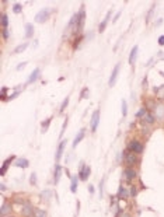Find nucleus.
Instances as JSON below:
<instances>
[{
	"label": "nucleus",
	"instance_id": "nucleus-1",
	"mask_svg": "<svg viewBox=\"0 0 164 217\" xmlns=\"http://www.w3.org/2000/svg\"><path fill=\"white\" fill-rule=\"evenodd\" d=\"M126 150L135 153V154H137V156H140V154H143V151H145V144L142 143L140 140H137V139H132V140L128 143Z\"/></svg>",
	"mask_w": 164,
	"mask_h": 217
},
{
	"label": "nucleus",
	"instance_id": "nucleus-2",
	"mask_svg": "<svg viewBox=\"0 0 164 217\" xmlns=\"http://www.w3.org/2000/svg\"><path fill=\"white\" fill-rule=\"evenodd\" d=\"M123 158H125V164H126L128 167H133L135 164H137V162H139V157H137V154H135V153H132V151H129V150L123 151Z\"/></svg>",
	"mask_w": 164,
	"mask_h": 217
},
{
	"label": "nucleus",
	"instance_id": "nucleus-3",
	"mask_svg": "<svg viewBox=\"0 0 164 217\" xmlns=\"http://www.w3.org/2000/svg\"><path fill=\"white\" fill-rule=\"evenodd\" d=\"M50 13H52L50 9H42L41 11H38L35 16V23H39V24L46 23L50 18Z\"/></svg>",
	"mask_w": 164,
	"mask_h": 217
},
{
	"label": "nucleus",
	"instance_id": "nucleus-4",
	"mask_svg": "<svg viewBox=\"0 0 164 217\" xmlns=\"http://www.w3.org/2000/svg\"><path fill=\"white\" fill-rule=\"evenodd\" d=\"M90 174H91L90 165H86L84 162H82V164H80V168H79V172H77L80 181H87L88 176H90Z\"/></svg>",
	"mask_w": 164,
	"mask_h": 217
},
{
	"label": "nucleus",
	"instance_id": "nucleus-5",
	"mask_svg": "<svg viewBox=\"0 0 164 217\" xmlns=\"http://www.w3.org/2000/svg\"><path fill=\"white\" fill-rule=\"evenodd\" d=\"M79 13V23H77V37L82 34L83 27H84V21H86V10H84V6L80 7V11Z\"/></svg>",
	"mask_w": 164,
	"mask_h": 217
},
{
	"label": "nucleus",
	"instance_id": "nucleus-6",
	"mask_svg": "<svg viewBox=\"0 0 164 217\" xmlns=\"http://www.w3.org/2000/svg\"><path fill=\"white\" fill-rule=\"evenodd\" d=\"M123 176H125V179L131 184V182H133V179H136L137 172L133 167H126V168L123 170Z\"/></svg>",
	"mask_w": 164,
	"mask_h": 217
},
{
	"label": "nucleus",
	"instance_id": "nucleus-7",
	"mask_svg": "<svg viewBox=\"0 0 164 217\" xmlns=\"http://www.w3.org/2000/svg\"><path fill=\"white\" fill-rule=\"evenodd\" d=\"M100 116H101L100 109H96V111L93 112V116H91V120H90L91 132H96V130H97V128H98V123H100Z\"/></svg>",
	"mask_w": 164,
	"mask_h": 217
},
{
	"label": "nucleus",
	"instance_id": "nucleus-8",
	"mask_svg": "<svg viewBox=\"0 0 164 217\" xmlns=\"http://www.w3.org/2000/svg\"><path fill=\"white\" fill-rule=\"evenodd\" d=\"M119 70H121V63H117V65H115V67L112 69V72H111V77H109V80H108V86H109V87H114V86H115L117 79H118Z\"/></svg>",
	"mask_w": 164,
	"mask_h": 217
},
{
	"label": "nucleus",
	"instance_id": "nucleus-9",
	"mask_svg": "<svg viewBox=\"0 0 164 217\" xmlns=\"http://www.w3.org/2000/svg\"><path fill=\"white\" fill-rule=\"evenodd\" d=\"M14 160H17V157H16V156H10L9 158H6L4 162L1 164V168H0V175H1V176L6 175V172H7V168H9V167L13 164Z\"/></svg>",
	"mask_w": 164,
	"mask_h": 217
},
{
	"label": "nucleus",
	"instance_id": "nucleus-10",
	"mask_svg": "<svg viewBox=\"0 0 164 217\" xmlns=\"http://www.w3.org/2000/svg\"><path fill=\"white\" fill-rule=\"evenodd\" d=\"M66 140H62L59 143V146H58V148H56V154H55V161H56V164H59L60 158H62V156H63V151L65 148H66Z\"/></svg>",
	"mask_w": 164,
	"mask_h": 217
},
{
	"label": "nucleus",
	"instance_id": "nucleus-11",
	"mask_svg": "<svg viewBox=\"0 0 164 217\" xmlns=\"http://www.w3.org/2000/svg\"><path fill=\"white\" fill-rule=\"evenodd\" d=\"M39 76H41V69L39 67H36V69L32 70V73L28 76V79H27V84H32V83H35L36 80L39 79Z\"/></svg>",
	"mask_w": 164,
	"mask_h": 217
},
{
	"label": "nucleus",
	"instance_id": "nucleus-12",
	"mask_svg": "<svg viewBox=\"0 0 164 217\" xmlns=\"http://www.w3.org/2000/svg\"><path fill=\"white\" fill-rule=\"evenodd\" d=\"M21 213H23L24 217H35V216H34V213H35V209L32 207V206L28 203V202H27V203H24L23 212H21Z\"/></svg>",
	"mask_w": 164,
	"mask_h": 217
},
{
	"label": "nucleus",
	"instance_id": "nucleus-13",
	"mask_svg": "<svg viewBox=\"0 0 164 217\" xmlns=\"http://www.w3.org/2000/svg\"><path fill=\"white\" fill-rule=\"evenodd\" d=\"M111 16H112V13H111V10H109L108 13H107V16H105V18L102 20V21L100 23V25H98V32H100V34H102L105 31V28H107V25H108V23H109Z\"/></svg>",
	"mask_w": 164,
	"mask_h": 217
},
{
	"label": "nucleus",
	"instance_id": "nucleus-14",
	"mask_svg": "<svg viewBox=\"0 0 164 217\" xmlns=\"http://www.w3.org/2000/svg\"><path fill=\"white\" fill-rule=\"evenodd\" d=\"M84 136H86V129H84V128H83V129H80L79 130V133L76 134V137H74V140H73V148H76L77 147V144L80 143V142H82L83 139H84Z\"/></svg>",
	"mask_w": 164,
	"mask_h": 217
},
{
	"label": "nucleus",
	"instance_id": "nucleus-15",
	"mask_svg": "<svg viewBox=\"0 0 164 217\" xmlns=\"http://www.w3.org/2000/svg\"><path fill=\"white\" fill-rule=\"evenodd\" d=\"M137 53H139V46L135 45L132 48V51H131V53H129V65H135V62H136L137 59Z\"/></svg>",
	"mask_w": 164,
	"mask_h": 217
},
{
	"label": "nucleus",
	"instance_id": "nucleus-16",
	"mask_svg": "<svg viewBox=\"0 0 164 217\" xmlns=\"http://www.w3.org/2000/svg\"><path fill=\"white\" fill-rule=\"evenodd\" d=\"M62 171H63V168H62L59 164H56V165H55V171H53V184L55 185L59 182L60 176H62Z\"/></svg>",
	"mask_w": 164,
	"mask_h": 217
},
{
	"label": "nucleus",
	"instance_id": "nucleus-17",
	"mask_svg": "<svg viewBox=\"0 0 164 217\" xmlns=\"http://www.w3.org/2000/svg\"><path fill=\"white\" fill-rule=\"evenodd\" d=\"M128 196H131L129 190H128L123 185H119V189H118V193H117V198H118V199H126Z\"/></svg>",
	"mask_w": 164,
	"mask_h": 217
},
{
	"label": "nucleus",
	"instance_id": "nucleus-18",
	"mask_svg": "<svg viewBox=\"0 0 164 217\" xmlns=\"http://www.w3.org/2000/svg\"><path fill=\"white\" fill-rule=\"evenodd\" d=\"M14 165L18 167V168H23V170H25V168H28V167H30V161H28L27 158H17V160L14 161Z\"/></svg>",
	"mask_w": 164,
	"mask_h": 217
},
{
	"label": "nucleus",
	"instance_id": "nucleus-19",
	"mask_svg": "<svg viewBox=\"0 0 164 217\" xmlns=\"http://www.w3.org/2000/svg\"><path fill=\"white\" fill-rule=\"evenodd\" d=\"M11 213V206L9 203H3L1 209H0V216L1 217H7Z\"/></svg>",
	"mask_w": 164,
	"mask_h": 217
},
{
	"label": "nucleus",
	"instance_id": "nucleus-20",
	"mask_svg": "<svg viewBox=\"0 0 164 217\" xmlns=\"http://www.w3.org/2000/svg\"><path fill=\"white\" fill-rule=\"evenodd\" d=\"M32 37H34V25L31 23H27L25 24V38L31 39Z\"/></svg>",
	"mask_w": 164,
	"mask_h": 217
},
{
	"label": "nucleus",
	"instance_id": "nucleus-21",
	"mask_svg": "<svg viewBox=\"0 0 164 217\" xmlns=\"http://www.w3.org/2000/svg\"><path fill=\"white\" fill-rule=\"evenodd\" d=\"M72 179V182H70V190H72L73 193H76L77 192V185H79V175H74V176H72L70 178Z\"/></svg>",
	"mask_w": 164,
	"mask_h": 217
},
{
	"label": "nucleus",
	"instance_id": "nucleus-22",
	"mask_svg": "<svg viewBox=\"0 0 164 217\" xmlns=\"http://www.w3.org/2000/svg\"><path fill=\"white\" fill-rule=\"evenodd\" d=\"M154 114H156V119H164V105L163 104L157 105V108L154 109Z\"/></svg>",
	"mask_w": 164,
	"mask_h": 217
},
{
	"label": "nucleus",
	"instance_id": "nucleus-23",
	"mask_svg": "<svg viewBox=\"0 0 164 217\" xmlns=\"http://www.w3.org/2000/svg\"><path fill=\"white\" fill-rule=\"evenodd\" d=\"M0 25L3 30L9 27V16L6 13H1V16H0Z\"/></svg>",
	"mask_w": 164,
	"mask_h": 217
},
{
	"label": "nucleus",
	"instance_id": "nucleus-24",
	"mask_svg": "<svg viewBox=\"0 0 164 217\" xmlns=\"http://www.w3.org/2000/svg\"><path fill=\"white\" fill-rule=\"evenodd\" d=\"M145 105H146L145 108L147 109V111H153V109H156V108H157V105H156V101H154V100H151V98L146 100Z\"/></svg>",
	"mask_w": 164,
	"mask_h": 217
},
{
	"label": "nucleus",
	"instance_id": "nucleus-25",
	"mask_svg": "<svg viewBox=\"0 0 164 217\" xmlns=\"http://www.w3.org/2000/svg\"><path fill=\"white\" fill-rule=\"evenodd\" d=\"M143 120H145L147 125H153V123L156 122V116L153 115L151 112H147V114H146V116L143 118Z\"/></svg>",
	"mask_w": 164,
	"mask_h": 217
},
{
	"label": "nucleus",
	"instance_id": "nucleus-26",
	"mask_svg": "<svg viewBox=\"0 0 164 217\" xmlns=\"http://www.w3.org/2000/svg\"><path fill=\"white\" fill-rule=\"evenodd\" d=\"M50 122H52V116H49V118H46L45 120H42V123H41V128H42V133H45L46 130L49 129V125H50Z\"/></svg>",
	"mask_w": 164,
	"mask_h": 217
},
{
	"label": "nucleus",
	"instance_id": "nucleus-27",
	"mask_svg": "<svg viewBox=\"0 0 164 217\" xmlns=\"http://www.w3.org/2000/svg\"><path fill=\"white\" fill-rule=\"evenodd\" d=\"M28 45H30L28 42H24V44H21V45H18L17 48H16V49L13 51V53H21V52H24L25 49H27Z\"/></svg>",
	"mask_w": 164,
	"mask_h": 217
},
{
	"label": "nucleus",
	"instance_id": "nucleus-28",
	"mask_svg": "<svg viewBox=\"0 0 164 217\" xmlns=\"http://www.w3.org/2000/svg\"><path fill=\"white\" fill-rule=\"evenodd\" d=\"M147 112H149V111L146 109L145 106H142L140 109H139V111L136 112V118H137V119H143V118L146 116V114H147Z\"/></svg>",
	"mask_w": 164,
	"mask_h": 217
},
{
	"label": "nucleus",
	"instance_id": "nucleus-29",
	"mask_svg": "<svg viewBox=\"0 0 164 217\" xmlns=\"http://www.w3.org/2000/svg\"><path fill=\"white\" fill-rule=\"evenodd\" d=\"M154 92L159 98H164V84L160 87H154Z\"/></svg>",
	"mask_w": 164,
	"mask_h": 217
},
{
	"label": "nucleus",
	"instance_id": "nucleus-30",
	"mask_svg": "<svg viewBox=\"0 0 164 217\" xmlns=\"http://www.w3.org/2000/svg\"><path fill=\"white\" fill-rule=\"evenodd\" d=\"M20 86H18V87H16V91L13 92V94H11V95H9V97H7V101H13L14 98H17L18 95H20V94H21V92H20Z\"/></svg>",
	"mask_w": 164,
	"mask_h": 217
},
{
	"label": "nucleus",
	"instance_id": "nucleus-31",
	"mask_svg": "<svg viewBox=\"0 0 164 217\" xmlns=\"http://www.w3.org/2000/svg\"><path fill=\"white\" fill-rule=\"evenodd\" d=\"M23 11V4L21 3H14L13 4V13L14 14H20Z\"/></svg>",
	"mask_w": 164,
	"mask_h": 217
},
{
	"label": "nucleus",
	"instance_id": "nucleus-32",
	"mask_svg": "<svg viewBox=\"0 0 164 217\" xmlns=\"http://www.w3.org/2000/svg\"><path fill=\"white\" fill-rule=\"evenodd\" d=\"M121 109H122V116L125 118V116L128 115V104H126V101L125 100H122V104H121Z\"/></svg>",
	"mask_w": 164,
	"mask_h": 217
},
{
	"label": "nucleus",
	"instance_id": "nucleus-33",
	"mask_svg": "<svg viewBox=\"0 0 164 217\" xmlns=\"http://www.w3.org/2000/svg\"><path fill=\"white\" fill-rule=\"evenodd\" d=\"M83 41V37L82 35H79V37H76V39L73 41V49H77L79 45H80V42Z\"/></svg>",
	"mask_w": 164,
	"mask_h": 217
},
{
	"label": "nucleus",
	"instance_id": "nucleus-34",
	"mask_svg": "<svg viewBox=\"0 0 164 217\" xmlns=\"http://www.w3.org/2000/svg\"><path fill=\"white\" fill-rule=\"evenodd\" d=\"M69 100H70V97H69V95L63 100V102H62V105H60V108H59V111H60V112H63L65 109H66V106L69 105Z\"/></svg>",
	"mask_w": 164,
	"mask_h": 217
},
{
	"label": "nucleus",
	"instance_id": "nucleus-35",
	"mask_svg": "<svg viewBox=\"0 0 164 217\" xmlns=\"http://www.w3.org/2000/svg\"><path fill=\"white\" fill-rule=\"evenodd\" d=\"M88 92H90V91H88V88L84 87L82 90V92H80V97H79V100H84V98H87V97H88Z\"/></svg>",
	"mask_w": 164,
	"mask_h": 217
},
{
	"label": "nucleus",
	"instance_id": "nucleus-36",
	"mask_svg": "<svg viewBox=\"0 0 164 217\" xmlns=\"http://www.w3.org/2000/svg\"><path fill=\"white\" fill-rule=\"evenodd\" d=\"M129 193H131V196H132V198H136V196H137V186H136V185H132V186H131Z\"/></svg>",
	"mask_w": 164,
	"mask_h": 217
},
{
	"label": "nucleus",
	"instance_id": "nucleus-37",
	"mask_svg": "<svg viewBox=\"0 0 164 217\" xmlns=\"http://www.w3.org/2000/svg\"><path fill=\"white\" fill-rule=\"evenodd\" d=\"M6 94H7V87H1V94H0V100L1 101H7V98H6Z\"/></svg>",
	"mask_w": 164,
	"mask_h": 217
},
{
	"label": "nucleus",
	"instance_id": "nucleus-38",
	"mask_svg": "<svg viewBox=\"0 0 164 217\" xmlns=\"http://www.w3.org/2000/svg\"><path fill=\"white\" fill-rule=\"evenodd\" d=\"M34 216L35 217H46V213L41 209H35V213H34Z\"/></svg>",
	"mask_w": 164,
	"mask_h": 217
},
{
	"label": "nucleus",
	"instance_id": "nucleus-39",
	"mask_svg": "<svg viewBox=\"0 0 164 217\" xmlns=\"http://www.w3.org/2000/svg\"><path fill=\"white\" fill-rule=\"evenodd\" d=\"M1 37H3V39H4V41H7V39H9L10 34H9V30H7V28L1 30Z\"/></svg>",
	"mask_w": 164,
	"mask_h": 217
},
{
	"label": "nucleus",
	"instance_id": "nucleus-40",
	"mask_svg": "<svg viewBox=\"0 0 164 217\" xmlns=\"http://www.w3.org/2000/svg\"><path fill=\"white\" fill-rule=\"evenodd\" d=\"M30 184H31V185H36V174H35V172H32L31 175H30Z\"/></svg>",
	"mask_w": 164,
	"mask_h": 217
},
{
	"label": "nucleus",
	"instance_id": "nucleus-41",
	"mask_svg": "<svg viewBox=\"0 0 164 217\" xmlns=\"http://www.w3.org/2000/svg\"><path fill=\"white\" fill-rule=\"evenodd\" d=\"M68 122H69V118L66 116V119L63 120V126H62V129H60V137H62V134L65 133V129H66V126H68Z\"/></svg>",
	"mask_w": 164,
	"mask_h": 217
},
{
	"label": "nucleus",
	"instance_id": "nucleus-42",
	"mask_svg": "<svg viewBox=\"0 0 164 217\" xmlns=\"http://www.w3.org/2000/svg\"><path fill=\"white\" fill-rule=\"evenodd\" d=\"M50 193H52V192H50V190H45V192H42V199L45 198L46 200H49V198H50Z\"/></svg>",
	"mask_w": 164,
	"mask_h": 217
},
{
	"label": "nucleus",
	"instance_id": "nucleus-43",
	"mask_svg": "<svg viewBox=\"0 0 164 217\" xmlns=\"http://www.w3.org/2000/svg\"><path fill=\"white\" fill-rule=\"evenodd\" d=\"M157 42H159L160 46H164V35H160L159 39H157Z\"/></svg>",
	"mask_w": 164,
	"mask_h": 217
},
{
	"label": "nucleus",
	"instance_id": "nucleus-44",
	"mask_svg": "<svg viewBox=\"0 0 164 217\" xmlns=\"http://www.w3.org/2000/svg\"><path fill=\"white\" fill-rule=\"evenodd\" d=\"M119 17H121V11H118V13L114 16V18H112V23H117V21L119 20Z\"/></svg>",
	"mask_w": 164,
	"mask_h": 217
},
{
	"label": "nucleus",
	"instance_id": "nucleus-45",
	"mask_svg": "<svg viewBox=\"0 0 164 217\" xmlns=\"http://www.w3.org/2000/svg\"><path fill=\"white\" fill-rule=\"evenodd\" d=\"M27 66V62H23V63H20V65H17V70H21V69H24Z\"/></svg>",
	"mask_w": 164,
	"mask_h": 217
},
{
	"label": "nucleus",
	"instance_id": "nucleus-46",
	"mask_svg": "<svg viewBox=\"0 0 164 217\" xmlns=\"http://www.w3.org/2000/svg\"><path fill=\"white\" fill-rule=\"evenodd\" d=\"M88 192H90V193H94V192H96V188H94L93 185H88Z\"/></svg>",
	"mask_w": 164,
	"mask_h": 217
},
{
	"label": "nucleus",
	"instance_id": "nucleus-47",
	"mask_svg": "<svg viewBox=\"0 0 164 217\" xmlns=\"http://www.w3.org/2000/svg\"><path fill=\"white\" fill-rule=\"evenodd\" d=\"M146 86H147V79L145 77V79H143V87H146Z\"/></svg>",
	"mask_w": 164,
	"mask_h": 217
},
{
	"label": "nucleus",
	"instance_id": "nucleus-48",
	"mask_svg": "<svg viewBox=\"0 0 164 217\" xmlns=\"http://www.w3.org/2000/svg\"><path fill=\"white\" fill-rule=\"evenodd\" d=\"M122 217H131V214L129 213H122Z\"/></svg>",
	"mask_w": 164,
	"mask_h": 217
}]
</instances>
